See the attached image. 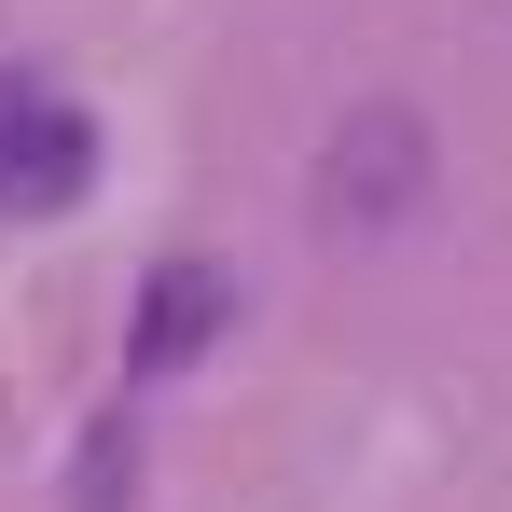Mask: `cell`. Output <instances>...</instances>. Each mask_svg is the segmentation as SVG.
Returning <instances> with one entry per match:
<instances>
[{
  "mask_svg": "<svg viewBox=\"0 0 512 512\" xmlns=\"http://www.w3.org/2000/svg\"><path fill=\"white\" fill-rule=\"evenodd\" d=\"M97 180V125L70 111L56 84H0V222H42V208H84Z\"/></svg>",
  "mask_w": 512,
  "mask_h": 512,
  "instance_id": "obj_2",
  "label": "cell"
},
{
  "mask_svg": "<svg viewBox=\"0 0 512 512\" xmlns=\"http://www.w3.org/2000/svg\"><path fill=\"white\" fill-rule=\"evenodd\" d=\"M125 471H139V416L111 402L97 443H84V471H70V512H125Z\"/></svg>",
  "mask_w": 512,
  "mask_h": 512,
  "instance_id": "obj_4",
  "label": "cell"
},
{
  "mask_svg": "<svg viewBox=\"0 0 512 512\" xmlns=\"http://www.w3.org/2000/svg\"><path fill=\"white\" fill-rule=\"evenodd\" d=\"M416 194H429V125L402 97H360L333 125V153H319V222L333 236H388V222H416Z\"/></svg>",
  "mask_w": 512,
  "mask_h": 512,
  "instance_id": "obj_1",
  "label": "cell"
},
{
  "mask_svg": "<svg viewBox=\"0 0 512 512\" xmlns=\"http://www.w3.org/2000/svg\"><path fill=\"white\" fill-rule=\"evenodd\" d=\"M208 333H222V263H167V277L139 291V333H125V374H139V388H167V374H180V360H194Z\"/></svg>",
  "mask_w": 512,
  "mask_h": 512,
  "instance_id": "obj_3",
  "label": "cell"
}]
</instances>
